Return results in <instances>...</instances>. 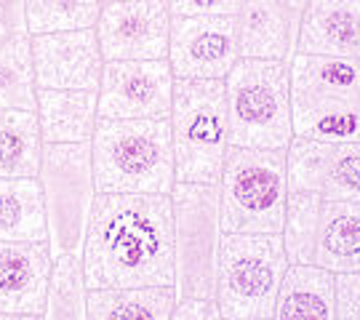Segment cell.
I'll list each match as a JSON object with an SVG mask.
<instances>
[{
  "mask_svg": "<svg viewBox=\"0 0 360 320\" xmlns=\"http://www.w3.org/2000/svg\"><path fill=\"white\" fill-rule=\"evenodd\" d=\"M288 190L326 200H360V141L294 136L285 150Z\"/></svg>",
  "mask_w": 360,
  "mask_h": 320,
  "instance_id": "11",
  "label": "cell"
},
{
  "mask_svg": "<svg viewBox=\"0 0 360 320\" xmlns=\"http://www.w3.org/2000/svg\"><path fill=\"white\" fill-rule=\"evenodd\" d=\"M16 30V6L0 3V43Z\"/></svg>",
  "mask_w": 360,
  "mask_h": 320,
  "instance_id": "30",
  "label": "cell"
},
{
  "mask_svg": "<svg viewBox=\"0 0 360 320\" xmlns=\"http://www.w3.org/2000/svg\"><path fill=\"white\" fill-rule=\"evenodd\" d=\"M51 259L49 243L0 241V320L46 315Z\"/></svg>",
  "mask_w": 360,
  "mask_h": 320,
  "instance_id": "15",
  "label": "cell"
},
{
  "mask_svg": "<svg viewBox=\"0 0 360 320\" xmlns=\"http://www.w3.org/2000/svg\"><path fill=\"white\" fill-rule=\"evenodd\" d=\"M307 3H309V0H288V6H291V11L299 13V16L304 13V8H307Z\"/></svg>",
  "mask_w": 360,
  "mask_h": 320,
  "instance_id": "31",
  "label": "cell"
},
{
  "mask_svg": "<svg viewBox=\"0 0 360 320\" xmlns=\"http://www.w3.org/2000/svg\"><path fill=\"white\" fill-rule=\"evenodd\" d=\"M224 91L232 147L288 150L294 139L288 62L240 56L224 77Z\"/></svg>",
  "mask_w": 360,
  "mask_h": 320,
  "instance_id": "4",
  "label": "cell"
},
{
  "mask_svg": "<svg viewBox=\"0 0 360 320\" xmlns=\"http://www.w3.org/2000/svg\"><path fill=\"white\" fill-rule=\"evenodd\" d=\"M38 179L43 184L51 254L80 251L91 203L96 198L91 141H46Z\"/></svg>",
  "mask_w": 360,
  "mask_h": 320,
  "instance_id": "9",
  "label": "cell"
},
{
  "mask_svg": "<svg viewBox=\"0 0 360 320\" xmlns=\"http://www.w3.org/2000/svg\"><path fill=\"white\" fill-rule=\"evenodd\" d=\"M296 51L360 59V0H309Z\"/></svg>",
  "mask_w": 360,
  "mask_h": 320,
  "instance_id": "17",
  "label": "cell"
},
{
  "mask_svg": "<svg viewBox=\"0 0 360 320\" xmlns=\"http://www.w3.org/2000/svg\"><path fill=\"white\" fill-rule=\"evenodd\" d=\"M176 305L174 286H129L89 288V320H171Z\"/></svg>",
  "mask_w": 360,
  "mask_h": 320,
  "instance_id": "22",
  "label": "cell"
},
{
  "mask_svg": "<svg viewBox=\"0 0 360 320\" xmlns=\"http://www.w3.org/2000/svg\"><path fill=\"white\" fill-rule=\"evenodd\" d=\"M96 192L171 195L176 184L168 117H99L91 136Z\"/></svg>",
  "mask_w": 360,
  "mask_h": 320,
  "instance_id": "2",
  "label": "cell"
},
{
  "mask_svg": "<svg viewBox=\"0 0 360 320\" xmlns=\"http://www.w3.org/2000/svg\"><path fill=\"white\" fill-rule=\"evenodd\" d=\"M288 67L294 136L360 141V59L296 51Z\"/></svg>",
  "mask_w": 360,
  "mask_h": 320,
  "instance_id": "3",
  "label": "cell"
},
{
  "mask_svg": "<svg viewBox=\"0 0 360 320\" xmlns=\"http://www.w3.org/2000/svg\"><path fill=\"white\" fill-rule=\"evenodd\" d=\"M275 320H334V272L318 264H288L275 299Z\"/></svg>",
  "mask_w": 360,
  "mask_h": 320,
  "instance_id": "20",
  "label": "cell"
},
{
  "mask_svg": "<svg viewBox=\"0 0 360 320\" xmlns=\"http://www.w3.org/2000/svg\"><path fill=\"white\" fill-rule=\"evenodd\" d=\"M174 205V288L176 299L214 296L221 241L219 184L176 181Z\"/></svg>",
  "mask_w": 360,
  "mask_h": 320,
  "instance_id": "8",
  "label": "cell"
},
{
  "mask_svg": "<svg viewBox=\"0 0 360 320\" xmlns=\"http://www.w3.org/2000/svg\"><path fill=\"white\" fill-rule=\"evenodd\" d=\"M283 235L221 232L217 305L224 320H270L288 267Z\"/></svg>",
  "mask_w": 360,
  "mask_h": 320,
  "instance_id": "7",
  "label": "cell"
},
{
  "mask_svg": "<svg viewBox=\"0 0 360 320\" xmlns=\"http://www.w3.org/2000/svg\"><path fill=\"white\" fill-rule=\"evenodd\" d=\"M334 320H360V269L334 272Z\"/></svg>",
  "mask_w": 360,
  "mask_h": 320,
  "instance_id": "27",
  "label": "cell"
},
{
  "mask_svg": "<svg viewBox=\"0 0 360 320\" xmlns=\"http://www.w3.org/2000/svg\"><path fill=\"white\" fill-rule=\"evenodd\" d=\"M96 35L104 62L168 59L171 11L166 0H104Z\"/></svg>",
  "mask_w": 360,
  "mask_h": 320,
  "instance_id": "12",
  "label": "cell"
},
{
  "mask_svg": "<svg viewBox=\"0 0 360 320\" xmlns=\"http://www.w3.org/2000/svg\"><path fill=\"white\" fill-rule=\"evenodd\" d=\"M0 241L49 243V219L38 177H0Z\"/></svg>",
  "mask_w": 360,
  "mask_h": 320,
  "instance_id": "21",
  "label": "cell"
},
{
  "mask_svg": "<svg viewBox=\"0 0 360 320\" xmlns=\"http://www.w3.org/2000/svg\"><path fill=\"white\" fill-rule=\"evenodd\" d=\"M309 264H318L328 272L360 269V200L321 198Z\"/></svg>",
  "mask_w": 360,
  "mask_h": 320,
  "instance_id": "18",
  "label": "cell"
},
{
  "mask_svg": "<svg viewBox=\"0 0 360 320\" xmlns=\"http://www.w3.org/2000/svg\"><path fill=\"white\" fill-rule=\"evenodd\" d=\"M80 256L89 288L174 286L171 195L96 192Z\"/></svg>",
  "mask_w": 360,
  "mask_h": 320,
  "instance_id": "1",
  "label": "cell"
},
{
  "mask_svg": "<svg viewBox=\"0 0 360 320\" xmlns=\"http://www.w3.org/2000/svg\"><path fill=\"white\" fill-rule=\"evenodd\" d=\"M40 136L46 141H91L99 120V91L91 89H38Z\"/></svg>",
  "mask_w": 360,
  "mask_h": 320,
  "instance_id": "19",
  "label": "cell"
},
{
  "mask_svg": "<svg viewBox=\"0 0 360 320\" xmlns=\"http://www.w3.org/2000/svg\"><path fill=\"white\" fill-rule=\"evenodd\" d=\"M104 0H25L30 35L96 27Z\"/></svg>",
  "mask_w": 360,
  "mask_h": 320,
  "instance_id": "26",
  "label": "cell"
},
{
  "mask_svg": "<svg viewBox=\"0 0 360 320\" xmlns=\"http://www.w3.org/2000/svg\"><path fill=\"white\" fill-rule=\"evenodd\" d=\"M43 136L35 110H0V177H40Z\"/></svg>",
  "mask_w": 360,
  "mask_h": 320,
  "instance_id": "23",
  "label": "cell"
},
{
  "mask_svg": "<svg viewBox=\"0 0 360 320\" xmlns=\"http://www.w3.org/2000/svg\"><path fill=\"white\" fill-rule=\"evenodd\" d=\"M168 120L176 181L217 184L232 147L224 80L176 77Z\"/></svg>",
  "mask_w": 360,
  "mask_h": 320,
  "instance_id": "5",
  "label": "cell"
},
{
  "mask_svg": "<svg viewBox=\"0 0 360 320\" xmlns=\"http://www.w3.org/2000/svg\"><path fill=\"white\" fill-rule=\"evenodd\" d=\"M221 312H219L217 296H184V299H176L174 305V312H171V320H219Z\"/></svg>",
  "mask_w": 360,
  "mask_h": 320,
  "instance_id": "29",
  "label": "cell"
},
{
  "mask_svg": "<svg viewBox=\"0 0 360 320\" xmlns=\"http://www.w3.org/2000/svg\"><path fill=\"white\" fill-rule=\"evenodd\" d=\"M221 232L281 235L288 200L285 150L230 147L219 177Z\"/></svg>",
  "mask_w": 360,
  "mask_h": 320,
  "instance_id": "6",
  "label": "cell"
},
{
  "mask_svg": "<svg viewBox=\"0 0 360 320\" xmlns=\"http://www.w3.org/2000/svg\"><path fill=\"white\" fill-rule=\"evenodd\" d=\"M38 83L32 64V35L13 30L0 43V110H35Z\"/></svg>",
  "mask_w": 360,
  "mask_h": 320,
  "instance_id": "24",
  "label": "cell"
},
{
  "mask_svg": "<svg viewBox=\"0 0 360 320\" xmlns=\"http://www.w3.org/2000/svg\"><path fill=\"white\" fill-rule=\"evenodd\" d=\"M171 16H235L240 0H166Z\"/></svg>",
  "mask_w": 360,
  "mask_h": 320,
  "instance_id": "28",
  "label": "cell"
},
{
  "mask_svg": "<svg viewBox=\"0 0 360 320\" xmlns=\"http://www.w3.org/2000/svg\"><path fill=\"white\" fill-rule=\"evenodd\" d=\"M32 64L38 89L99 91L104 53L96 27L32 35Z\"/></svg>",
  "mask_w": 360,
  "mask_h": 320,
  "instance_id": "14",
  "label": "cell"
},
{
  "mask_svg": "<svg viewBox=\"0 0 360 320\" xmlns=\"http://www.w3.org/2000/svg\"><path fill=\"white\" fill-rule=\"evenodd\" d=\"M302 16L291 11L288 0H240L235 11L238 51L245 59L291 62L299 40Z\"/></svg>",
  "mask_w": 360,
  "mask_h": 320,
  "instance_id": "16",
  "label": "cell"
},
{
  "mask_svg": "<svg viewBox=\"0 0 360 320\" xmlns=\"http://www.w3.org/2000/svg\"><path fill=\"white\" fill-rule=\"evenodd\" d=\"M89 286L83 272L80 251L53 254L49 291H46V315L49 320H86Z\"/></svg>",
  "mask_w": 360,
  "mask_h": 320,
  "instance_id": "25",
  "label": "cell"
},
{
  "mask_svg": "<svg viewBox=\"0 0 360 320\" xmlns=\"http://www.w3.org/2000/svg\"><path fill=\"white\" fill-rule=\"evenodd\" d=\"M0 3H6V6H16L19 0H0Z\"/></svg>",
  "mask_w": 360,
  "mask_h": 320,
  "instance_id": "32",
  "label": "cell"
},
{
  "mask_svg": "<svg viewBox=\"0 0 360 320\" xmlns=\"http://www.w3.org/2000/svg\"><path fill=\"white\" fill-rule=\"evenodd\" d=\"M174 80L168 59L104 62L99 117H168L174 104Z\"/></svg>",
  "mask_w": 360,
  "mask_h": 320,
  "instance_id": "10",
  "label": "cell"
},
{
  "mask_svg": "<svg viewBox=\"0 0 360 320\" xmlns=\"http://www.w3.org/2000/svg\"><path fill=\"white\" fill-rule=\"evenodd\" d=\"M238 59L235 16H171L168 64L174 77L224 80Z\"/></svg>",
  "mask_w": 360,
  "mask_h": 320,
  "instance_id": "13",
  "label": "cell"
}]
</instances>
